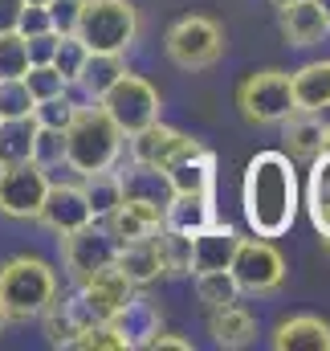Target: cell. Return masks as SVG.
I'll use <instances>...</instances> for the list:
<instances>
[{"mask_svg":"<svg viewBox=\"0 0 330 351\" xmlns=\"http://www.w3.org/2000/svg\"><path fill=\"white\" fill-rule=\"evenodd\" d=\"M245 221L257 237H285L298 217V172L285 152H257L241 180Z\"/></svg>","mask_w":330,"mask_h":351,"instance_id":"obj_1","label":"cell"},{"mask_svg":"<svg viewBox=\"0 0 330 351\" xmlns=\"http://www.w3.org/2000/svg\"><path fill=\"white\" fill-rule=\"evenodd\" d=\"M229 269H233L241 294H273L285 282V258L277 254V245L269 237H241Z\"/></svg>","mask_w":330,"mask_h":351,"instance_id":"obj_8","label":"cell"},{"mask_svg":"<svg viewBox=\"0 0 330 351\" xmlns=\"http://www.w3.org/2000/svg\"><path fill=\"white\" fill-rule=\"evenodd\" d=\"M281 127H285V156L290 160H314L318 152H322V131H327V123L314 114V110H290L285 119H281Z\"/></svg>","mask_w":330,"mask_h":351,"instance_id":"obj_23","label":"cell"},{"mask_svg":"<svg viewBox=\"0 0 330 351\" xmlns=\"http://www.w3.org/2000/svg\"><path fill=\"white\" fill-rule=\"evenodd\" d=\"M33 114V94L21 78H4L0 82V119H25Z\"/></svg>","mask_w":330,"mask_h":351,"instance_id":"obj_38","label":"cell"},{"mask_svg":"<svg viewBox=\"0 0 330 351\" xmlns=\"http://www.w3.org/2000/svg\"><path fill=\"white\" fill-rule=\"evenodd\" d=\"M155 250H160V262H164L167 278H183V274H192V237H188V233L160 229V233H155Z\"/></svg>","mask_w":330,"mask_h":351,"instance_id":"obj_32","label":"cell"},{"mask_svg":"<svg viewBox=\"0 0 330 351\" xmlns=\"http://www.w3.org/2000/svg\"><path fill=\"white\" fill-rule=\"evenodd\" d=\"M273 8H285V4H298V0H269Z\"/></svg>","mask_w":330,"mask_h":351,"instance_id":"obj_46","label":"cell"},{"mask_svg":"<svg viewBox=\"0 0 330 351\" xmlns=\"http://www.w3.org/2000/svg\"><path fill=\"white\" fill-rule=\"evenodd\" d=\"M106 229L110 237L123 245V241H139V237H155L164 229V208L155 204H139V200H123L110 217H106Z\"/></svg>","mask_w":330,"mask_h":351,"instance_id":"obj_20","label":"cell"},{"mask_svg":"<svg viewBox=\"0 0 330 351\" xmlns=\"http://www.w3.org/2000/svg\"><path fill=\"white\" fill-rule=\"evenodd\" d=\"M4 327H8V315H4V306H0V335H4Z\"/></svg>","mask_w":330,"mask_h":351,"instance_id":"obj_47","label":"cell"},{"mask_svg":"<svg viewBox=\"0 0 330 351\" xmlns=\"http://www.w3.org/2000/svg\"><path fill=\"white\" fill-rule=\"evenodd\" d=\"M114 331H118V339H123V348L135 351V348H147V339L164 327V315H160V306L147 298V294H131L110 319H106Z\"/></svg>","mask_w":330,"mask_h":351,"instance_id":"obj_14","label":"cell"},{"mask_svg":"<svg viewBox=\"0 0 330 351\" xmlns=\"http://www.w3.org/2000/svg\"><path fill=\"white\" fill-rule=\"evenodd\" d=\"M290 94H294V110H314L322 114L330 106V62H306L302 70L290 74Z\"/></svg>","mask_w":330,"mask_h":351,"instance_id":"obj_22","label":"cell"},{"mask_svg":"<svg viewBox=\"0 0 330 351\" xmlns=\"http://www.w3.org/2000/svg\"><path fill=\"white\" fill-rule=\"evenodd\" d=\"M208 331H212V343H216V348H249V343L257 339V319L249 315L245 306L229 302V306L212 311Z\"/></svg>","mask_w":330,"mask_h":351,"instance_id":"obj_26","label":"cell"},{"mask_svg":"<svg viewBox=\"0 0 330 351\" xmlns=\"http://www.w3.org/2000/svg\"><path fill=\"white\" fill-rule=\"evenodd\" d=\"M82 196L90 204V217L94 221H106L118 204H123V184H118V172H90L82 176Z\"/></svg>","mask_w":330,"mask_h":351,"instance_id":"obj_29","label":"cell"},{"mask_svg":"<svg viewBox=\"0 0 330 351\" xmlns=\"http://www.w3.org/2000/svg\"><path fill=\"white\" fill-rule=\"evenodd\" d=\"M306 213L310 225L330 237V152H318L310 160V176H306Z\"/></svg>","mask_w":330,"mask_h":351,"instance_id":"obj_27","label":"cell"},{"mask_svg":"<svg viewBox=\"0 0 330 351\" xmlns=\"http://www.w3.org/2000/svg\"><path fill=\"white\" fill-rule=\"evenodd\" d=\"M216 221V192H171L164 204V229L175 233H200L204 225Z\"/></svg>","mask_w":330,"mask_h":351,"instance_id":"obj_18","label":"cell"},{"mask_svg":"<svg viewBox=\"0 0 330 351\" xmlns=\"http://www.w3.org/2000/svg\"><path fill=\"white\" fill-rule=\"evenodd\" d=\"M74 348L78 351H127L123 348V339H118V331H114L110 323H94V327H86L82 335L74 339Z\"/></svg>","mask_w":330,"mask_h":351,"instance_id":"obj_39","label":"cell"},{"mask_svg":"<svg viewBox=\"0 0 330 351\" xmlns=\"http://www.w3.org/2000/svg\"><path fill=\"white\" fill-rule=\"evenodd\" d=\"M147 351H192V343L188 339H179V335H167L164 327L147 339Z\"/></svg>","mask_w":330,"mask_h":351,"instance_id":"obj_43","label":"cell"},{"mask_svg":"<svg viewBox=\"0 0 330 351\" xmlns=\"http://www.w3.org/2000/svg\"><path fill=\"white\" fill-rule=\"evenodd\" d=\"M164 176L171 192H216V156L204 143H196L183 156H175L164 168Z\"/></svg>","mask_w":330,"mask_h":351,"instance_id":"obj_15","label":"cell"},{"mask_svg":"<svg viewBox=\"0 0 330 351\" xmlns=\"http://www.w3.org/2000/svg\"><path fill=\"white\" fill-rule=\"evenodd\" d=\"M45 12H49V29L53 33H74L78 12H82V0H49Z\"/></svg>","mask_w":330,"mask_h":351,"instance_id":"obj_40","label":"cell"},{"mask_svg":"<svg viewBox=\"0 0 330 351\" xmlns=\"http://www.w3.org/2000/svg\"><path fill=\"white\" fill-rule=\"evenodd\" d=\"M123 70H127V66H123V53H90L74 86L82 90L90 102H98L106 90L118 82V74H123Z\"/></svg>","mask_w":330,"mask_h":351,"instance_id":"obj_28","label":"cell"},{"mask_svg":"<svg viewBox=\"0 0 330 351\" xmlns=\"http://www.w3.org/2000/svg\"><path fill=\"white\" fill-rule=\"evenodd\" d=\"M322 152H330V123H327V131H322Z\"/></svg>","mask_w":330,"mask_h":351,"instance_id":"obj_45","label":"cell"},{"mask_svg":"<svg viewBox=\"0 0 330 351\" xmlns=\"http://www.w3.org/2000/svg\"><path fill=\"white\" fill-rule=\"evenodd\" d=\"M58 294V274L41 258H12L0 265V306L8 315V323H25L33 315H41Z\"/></svg>","mask_w":330,"mask_h":351,"instance_id":"obj_3","label":"cell"},{"mask_svg":"<svg viewBox=\"0 0 330 351\" xmlns=\"http://www.w3.org/2000/svg\"><path fill=\"white\" fill-rule=\"evenodd\" d=\"M33 164H41L45 172L62 168L66 164V131L37 127V135H33Z\"/></svg>","mask_w":330,"mask_h":351,"instance_id":"obj_35","label":"cell"},{"mask_svg":"<svg viewBox=\"0 0 330 351\" xmlns=\"http://www.w3.org/2000/svg\"><path fill=\"white\" fill-rule=\"evenodd\" d=\"M33 135H37L33 114H25V119H0V168L33 160Z\"/></svg>","mask_w":330,"mask_h":351,"instance_id":"obj_30","label":"cell"},{"mask_svg":"<svg viewBox=\"0 0 330 351\" xmlns=\"http://www.w3.org/2000/svg\"><path fill=\"white\" fill-rule=\"evenodd\" d=\"M196 298L208 311H220V306H229V302L241 298V286H237L233 269H200L196 274Z\"/></svg>","mask_w":330,"mask_h":351,"instance_id":"obj_31","label":"cell"},{"mask_svg":"<svg viewBox=\"0 0 330 351\" xmlns=\"http://www.w3.org/2000/svg\"><path fill=\"white\" fill-rule=\"evenodd\" d=\"M49 192V172L33 160L25 164H4L0 168V213L16 221H37V208Z\"/></svg>","mask_w":330,"mask_h":351,"instance_id":"obj_9","label":"cell"},{"mask_svg":"<svg viewBox=\"0 0 330 351\" xmlns=\"http://www.w3.org/2000/svg\"><path fill=\"white\" fill-rule=\"evenodd\" d=\"M318 8H322V12H327V21H330V0H318Z\"/></svg>","mask_w":330,"mask_h":351,"instance_id":"obj_48","label":"cell"},{"mask_svg":"<svg viewBox=\"0 0 330 351\" xmlns=\"http://www.w3.org/2000/svg\"><path fill=\"white\" fill-rule=\"evenodd\" d=\"M281 33H285V41L294 49H310L330 33V21L318 8V0H298V4L281 8Z\"/></svg>","mask_w":330,"mask_h":351,"instance_id":"obj_19","label":"cell"},{"mask_svg":"<svg viewBox=\"0 0 330 351\" xmlns=\"http://www.w3.org/2000/svg\"><path fill=\"white\" fill-rule=\"evenodd\" d=\"M114 254H118V241L110 237V229H98V221L62 237V262L74 282H86L90 274L114 265Z\"/></svg>","mask_w":330,"mask_h":351,"instance_id":"obj_10","label":"cell"},{"mask_svg":"<svg viewBox=\"0 0 330 351\" xmlns=\"http://www.w3.org/2000/svg\"><path fill=\"white\" fill-rule=\"evenodd\" d=\"M237 245H241V233L233 225H220V221L204 225L200 233H192V274H200V269H229Z\"/></svg>","mask_w":330,"mask_h":351,"instance_id":"obj_17","label":"cell"},{"mask_svg":"<svg viewBox=\"0 0 330 351\" xmlns=\"http://www.w3.org/2000/svg\"><path fill=\"white\" fill-rule=\"evenodd\" d=\"M118 152H123V131L110 123L102 102L78 106L70 127H66V164L78 176L106 172V168H114Z\"/></svg>","mask_w":330,"mask_h":351,"instance_id":"obj_2","label":"cell"},{"mask_svg":"<svg viewBox=\"0 0 330 351\" xmlns=\"http://www.w3.org/2000/svg\"><path fill=\"white\" fill-rule=\"evenodd\" d=\"M74 110H78V102H74V94L66 90V94H53V98L33 102V123H37V127L66 131V127H70V119H74Z\"/></svg>","mask_w":330,"mask_h":351,"instance_id":"obj_34","label":"cell"},{"mask_svg":"<svg viewBox=\"0 0 330 351\" xmlns=\"http://www.w3.org/2000/svg\"><path fill=\"white\" fill-rule=\"evenodd\" d=\"M74 33L90 53H127L139 37V8L131 0H82Z\"/></svg>","mask_w":330,"mask_h":351,"instance_id":"obj_4","label":"cell"},{"mask_svg":"<svg viewBox=\"0 0 330 351\" xmlns=\"http://www.w3.org/2000/svg\"><path fill=\"white\" fill-rule=\"evenodd\" d=\"M94 323H102V319L86 306L82 294H70V298L53 294V302L41 311V327H45V339L53 348H74V339L82 335L86 327H94Z\"/></svg>","mask_w":330,"mask_h":351,"instance_id":"obj_13","label":"cell"},{"mask_svg":"<svg viewBox=\"0 0 330 351\" xmlns=\"http://www.w3.org/2000/svg\"><path fill=\"white\" fill-rule=\"evenodd\" d=\"M98 102H102V110L110 114V123H114L123 135H135V131L151 127V123L160 119V110H164L160 90L151 86L147 78L131 74V70H123V74H118V82L106 90Z\"/></svg>","mask_w":330,"mask_h":351,"instance_id":"obj_6","label":"cell"},{"mask_svg":"<svg viewBox=\"0 0 330 351\" xmlns=\"http://www.w3.org/2000/svg\"><path fill=\"white\" fill-rule=\"evenodd\" d=\"M78 294L86 298V306L106 323L131 294H135V286L127 282V274L118 269V265H106V269H98V274H90L86 282H78Z\"/></svg>","mask_w":330,"mask_h":351,"instance_id":"obj_16","label":"cell"},{"mask_svg":"<svg viewBox=\"0 0 330 351\" xmlns=\"http://www.w3.org/2000/svg\"><path fill=\"white\" fill-rule=\"evenodd\" d=\"M118 184H123V200H139V204H155L164 208L171 200V184H167L164 168H147V164H135L127 172H118Z\"/></svg>","mask_w":330,"mask_h":351,"instance_id":"obj_25","label":"cell"},{"mask_svg":"<svg viewBox=\"0 0 330 351\" xmlns=\"http://www.w3.org/2000/svg\"><path fill=\"white\" fill-rule=\"evenodd\" d=\"M21 8H25V0H0V33H4V29H16Z\"/></svg>","mask_w":330,"mask_h":351,"instance_id":"obj_44","label":"cell"},{"mask_svg":"<svg viewBox=\"0 0 330 351\" xmlns=\"http://www.w3.org/2000/svg\"><path fill=\"white\" fill-rule=\"evenodd\" d=\"M164 49L171 58V66L179 70H208L225 58V29L212 16H179L164 37Z\"/></svg>","mask_w":330,"mask_h":351,"instance_id":"obj_5","label":"cell"},{"mask_svg":"<svg viewBox=\"0 0 330 351\" xmlns=\"http://www.w3.org/2000/svg\"><path fill=\"white\" fill-rule=\"evenodd\" d=\"M237 106L241 119L253 127H273L294 110V94H290V74L285 70H257L237 86Z\"/></svg>","mask_w":330,"mask_h":351,"instance_id":"obj_7","label":"cell"},{"mask_svg":"<svg viewBox=\"0 0 330 351\" xmlns=\"http://www.w3.org/2000/svg\"><path fill=\"white\" fill-rule=\"evenodd\" d=\"M21 82L29 86V94H33V102H41V98H53V94H66L70 90V82L45 62V66H29L25 74H21Z\"/></svg>","mask_w":330,"mask_h":351,"instance_id":"obj_37","label":"cell"},{"mask_svg":"<svg viewBox=\"0 0 330 351\" xmlns=\"http://www.w3.org/2000/svg\"><path fill=\"white\" fill-rule=\"evenodd\" d=\"M49 29V12L41 4H25L21 16H16V33L21 37H33V33H45Z\"/></svg>","mask_w":330,"mask_h":351,"instance_id":"obj_42","label":"cell"},{"mask_svg":"<svg viewBox=\"0 0 330 351\" xmlns=\"http://www.w3.org/2000/svg\"><path fill=\"white\" fill-rule=\"evenodd\" d=\"M25 45H29V66H45V62H53L58 33H53V29H45V33H33V37H25Z\"/></svg>","mask_w":330,"mask_h":351,"instance_id":"obj_41","label":"cell"},{"mask_svg":"<svg viewBox=\"0 0 330 351\" xmlns=\"http://www.w3.org/2000/svg\"><path fill=\"white\" fill-rule=\"evenodd\" d=\"M322 245H327V250H330V237H322Z\"/></svg>","mask_w":330,"mask_h":351,"instance_id":"obj_50","label":"cell"},{"mask_svg":"<svg viewBox=\"0 0 330 351\" xmlns=\"http://www.w3.org/2000/svg\"><path fill=\"white\" fill-rule=\"evenodd\" d=\"M127 139H131V160H135V164H147V168H167L175 156H183L188 147L200 143V139H192V135H183V131L160 123V119H155L151 127L127 135Z\"/></svg>","mask_w":330,"mask_h":351,"instance_id":"obj_12","label":"cell"},{"mask_svg":"<svg viewBox=\"0 0 330 351\" xmlns=\"http://www.w3.org/2000/svg\"><path fill=\"white\" fill-rule=\"evenodd\" d=\"M114 265L127 274L131 286H151L155 278H164V262H160V250H155V237H139V241H123Z\"/></svg>","mask_w":330,"mask_h":351,"instance_id":"obj_24","label":"cell"},{"mask_svg":"<svg viewBox=\"0 0 330 351\" xmlns=\"http://www.w3.org/2000/svg\"><path fill=\"white\" fill-rule=\"evenodd\" d=\"M269 343L277 351H330V323L318 315H294L277 323Z\"/></svg>","mask_w":330,"mask_h":351,"instance_id":"obj_21","label":"cell"},{"mask_svg":"<svg viewBox=\"0 0 330 351\" xmlns=\"http://www.w3.org/2000/svg\"><path fill=\"white\" fill-rule=\"evenodd\" d=\"M37 221L49 233H58V237L90 225L94 217H90V204H86V196H82V184H53L49 180V192H45V200L37 208Z\"/></svg>","mask_w":330,"mask_h":351,"instance_id":"obj_11","label":"cell"},{"mask_svg":"<svg viewBox=\"0 0 330 351\" xmlns=\"http://www.w3.org/2000/svg\"><path fill=\"white\" fill-rule=\"evenodd\" d=\"M86 58H90V49H86V41L78 33H58V49H53V62H49V66L70 82V90L78 82V74H82Z\"/></svg>","mask_w":330,"mask_h":351,"instance_id":"obj_33","label":"cell"},{"mask_svg":"<svg viewBox=\"0 0 330 351\" xmlns=\"http://www.w3.org/2000/svg\"><path fill=\"white\" fill-rule=\"evenodd\" d=\"M29 70V45L16 29H4L0 33V82L4 78H21Z\"/></svg>","mask_w":330,"mask_h":351,"instance_id":"obj_36","label":"cell"},{"mask_svg":"<svg viewBox=\"0 0 330 351\" xmlns=\"http://www.w3.org/2000/svg\"><path fill=\"white\" fill-rule=\"evenodd\" d=\"M25 4H41V8H45V4H49V0H25Z\"/></svg>","mask_w":330,"mask_h":351,"instance_id":"obj_49","label":"cell"}]
</instances>
